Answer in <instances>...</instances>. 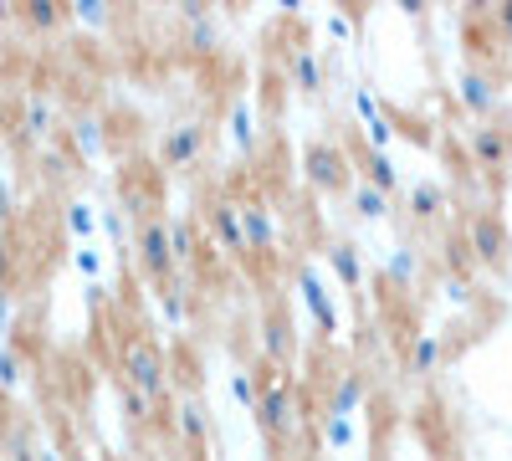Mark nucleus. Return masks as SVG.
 Segmentation results:
<instances>
[{
    "mask_svg": "<svg viewBox=\"0 0 512 461\" xmlns=\"http://www.w3.org/2000/svg\"><path fill=\"white\" fill-rule=\"evenodd\" d=\"M123 385H134L144 400H164L169 395V364H164V354L149 344V339H134L128 344V354H123Z\"/></svg>",
    "mask_w": 512,
    "mask_h": 461,
    "instance_id": "1",
    "label": "nucleus"
},
{
    "mask_svg": "<svg viewBox=\"0 0 512 461\" xmlns=\"http://www.w3.org/2000/svg\"><path fill=\"white\" fill-rule=\"evenodd\" d=\"M303 175L313 190H349L354 185V159L344 154V144L333 139H313L303 149Z\"/></svg>",
    "mask_w": 512,
    "mask_h": 461,
    "instance_id": "2",
    "label": "nucleus"
},
{
    "mask_svg": "<svg viewBox=\"0 0 512 461\" xmlns=\"http://www.w3.org/2000/svg\"><path fill=\"white\" fill-rule=\"evenodd\" d=\"M134 257H139V267H144V277L149 282H159V287H169V277H175V257H169V226L164 221H139V231H134Z\"/></svg>",
    "mask_w": 512,
    "mask_h": 461,
    "instance_id": "3",
    "label": "nucleus"
},
{
    "mask_svg": "<svg viewBox=\"0 0 512 461\" xmlns=\"http://www.w3.org/2000/svg\"><path fill=\"white\" fill-rule=\"evenodd\" d=\"M256 421H262L267 436H292L297 431V390L287 380H272L262 395H256Z\"/></svg>",
    "mask_w": 512,
    "mask_h": 461,
    "instance_id": "4",
    "label": "nucleus"
},
{
    "mask_svg": "<svg viewBox=\"0 0 512 461\" xmlns=\"http://www.w3.org/2000/svg\"><path fill=\"white\" fill-rule=\"evenodd\" d=\"M466 241H472L477 262H487V267H502L507 251H512V231H507V221L497 211H477L472 226H466Z\"/></svg>",
    "mask_w": 512,
    "mask_h": 461,
    "instance_id": "5",
    "label": "nucleus"
},
{
    "mask_svg": "<svg viewBox=\"0 0 512 461\" xmlns=\"http://www.w3.org/2000/svg\"><path fill=\"white\" fill-rule=\"evenodd\" d=\"M292 292H297V298H303V308L313 313V323H318V333H328V339H333V333H338V308H333V298H328V287H323V277L303 262V267H297L292 272Z\"/></svg>",
    "mask_w": 512,
    "mask_h": 461,
    "instance_id": "6",
    "label": "nucleus"
},
{
    "mask_svg": "<svg viewBox=\"0 0 512 461\" xmlns=\"http://www.w3.org/2000/svg\"><path fill=\"white\" fill-rule=\"evenodd\" d=\"M205 139H210L205 123H175V129L159 139V164L164 170H185V164H195L205 154Z\"/></svg>",
    "mask_w": 512,
    "mask_h": 461,
    "instance_id": "7",
    "label": "nucleus"
},
{
    "mask_svg": "<svg viewBox=\"0 0 512 461\" xmlns=\"http://www.w3.org/2000/svg\"><path fill=\"white\" fill-rule=\"evenodd\" d=\"M236 211H241V231H246V251H272L277 246V216H272V205L267 200H236Z\"/></svg>",
    "mask_w": 512,
    "mask_h": 461,
    "instance_id": "8",
    "label": "nucleus"
},
{
    "mask_svg": "<svg viewBox=\"0 0 512 461\" xmlns=\"http://www.w3.org/2000/svg\"><path fill=\"white\" fill-rule=\"evenodd\" d=\"M262 349H267V364H277V369L297 354V333H292V318L282 303H272L262 313Z\"/></svg>",
    "mask_w": 512,
    "mask_h": 461,
    "instance_id": "9",
    "label": "nucleus"
},
{
    "mask_svg": "<svg viewBox=\"0 0 512 461\" xmlns=\"http://www.w3.org/2000/svg\"><path fill=\"white\" fill-rule=\"evenodd\" d=\"M466 154H472L482 170H502V164L512 159V144H507V134L497 129V123H477L472 139H466Z\"/></svg>",
    "mask_w": 512,
    "mask_h": 461,
    "instance_id": "10",
    "label": "nucleus"
},
{
    "mask_svg": "<svg viewBox=\"0 0 512 461\" xmlns=\"http://www.w3.org/2000/svg\"><path fill=\"white\" fill-rule=\"evenodd\" d=\"M456 98H461V108H466V113L487 118V113L497 108V82H492L487 72H477V67H466V72L456 77Z\"/></svg>",
    "mask_w": 512,
    "mask_h": 461,
    "instance_id": "11",
    "label": "nucleus"
},
{
    "mask_svg": "<svg viewBox=\"0 0 512 461\" xmlns=\"http://www.w3.org/2000/svg\"><path fill=\"white\" fill-rule=\"evenodd\" d=\"M369 400V374L364 369H338V380L328 390V415H354Z\"/></svg>",
    "mask_w": 512,
    "mask_h": 461,
    "instance_id": "12",
    "label": "nucleus"
},
{
    "mask_svg": "<svg viewBox=\"0 0 512 461\" xmlns=\"http://www.w3.org/2000/svg\"><path fill=\"white\" fill-rule=\"evenodd\" d=\"M210 231H216V241L231 251V257H251V251H246V231H241L236 200H216V205H210Z\"/></svg>",
    "mask_w": 512,
    "mask_h": 461,
    "instance_id": "13",
    "label": "nucleus"
},
{
    "mask_svg": "<svg viewBox=\"0 0 512 461\" xmlns=\"http://www.w3.org/2000/svg\"><path fill=\"white\" fill-rule=\"evenodd\" d=\"M323 257H328L333 277L344 282V287H364V257H359V246H354V241H333Z\"/></svg>",
    "mask_w": 512,
    "mask_h": 461,
    "instance_id": "14",
    "label": "nucleus"
},
{
    "mask_svg": "<svg viewBox=\"0 0 512 461\" xmlns=\"http://www.w3.org/2000/svg\"><path fill=\"white\" fill-rule=\"evenodd\" d=\"M287 77H292V88L297 93H323V62L313 47H297L292 62H287Z\"/></svg>",
    "mask_w": 512,
    "mask_h": 461,
    "instance_id": "15",
    "label": "nucleus"
},
{
    "mask_svg": "<svg viewBox=\"0 0 512 461\" xmlns=\"http://www.w3.org/2000/svg\"><path fill=\"white\" fill-rule=\"evenodd\" d=\"M175 426H180V436H185L190 446H205V441H210V410H205L195 395H185L180 410H175Z\"/></svg>",
    "mask_w": 512,
    "mask_h": 461,
    "instance_id": "16",
    "label": "nucleus"
},
{
    "mask_svg": "<svg viewBox=\"0 0 512 461\" xmlns=\"http://www.w3.org/2000/svg\"><path fill=\"white\" fill-rule=\"evenodd\" d=\"M359 164H364V185H374L379 195H395V190H400V170L390 164V154L364 149V154H359Z\"/></svg>",
    "mask_w": 512,
    "mask_h": 461,
    "instance_id": "17",
    "label": "nucleus"
},
{
    "mask_svg": "<svg viewBox=\"0 0 512 461\" xmlns=\"http://www.w3.org/2000/svg\"><path fill=\"white\" fill-rule=\"evenodd\" d=\"M349 205H354V216H364V221H384V216H390V195H379L364 180L349 185Z\"/></svg>",
    "mask_w": 512,
    "mask_h": 461,
    "instance_id": "18",
    "label": "nucleus"
},
{
    "mask_svg": "<svg viewBox=\"0 0 512 461\" xmlns=\"http://www.w3.org/2000/svg\"><path fill=\"white\" fill-rule=\"evenodd\" d=\"M446 211V190L436 185V180H420L415 190H410V216L415 221H436Z\"/></svg>",
    "mask_w": 512,
    "mask_h": 461,
    "instance_id": "19",
    "label": "nucleus"
},
{
    "mask_svg": "<svg viewBox=\"0 0 512 461\" xmlns=\"http://www.w3.org/2000/svg\"><path fill=\"white\" fill-rule=\"evenodd\" d=\"M384 277H390L395 287H410V282L420 277V251H415V246H395L390 262H384Z\"/></svg>",
    "mask_w": 512,
    "mask_h": 461,
    "instance_id": "20",
    "label": "nucleus"
},
{
    "mask_svg": "<svg viewBox=\"0 0 512 461\" xmlns=\"http://www.w3.org/2000/svg\"><path fill=\"white\" fill-rule=\"evenodd\" d=\"M441 364V339L436 333H415V344H410V374L420 380V374H431Z\"/></svg>",
    "mask_w": 512,
    "mask_h": 461,
    "instance_id": "21",
    "label": "nucleus"
},
{
    "mask_svg": "<svg viewBox=\"0 0 512 461\" xmlns=\"http://www.w3.org/2000/svg\"><path fill=\"white\" fill-rule=\"evenodd\" d=\"M164 226H169V257H175V267H190V257H195V226L185 216L164 221Z\"/></svg>",
    "mask_w": 512,
    "mask_h": 461,
    "instance_id": "22",
    "label": "nucleus"
},
{
    "mask_svg": "<svg viewBox=\"0 0 512 461\" xmlns=\"http://www.w3.org/2000/svg\"><path fill=\"white\" fill-rule=\"evenodd\" d=\"M231 139L241 144V154H251V149H256V113H251L241 98L231 103Z\"/></svg>",
    "mask_w": 512,
    "mask_h": 461,
    "instance_id": "23",
    "label": "nucleus"
},
{
    "mask_svg": "<svg viewBox=\"0 0 512 461\" xmlns=\"http://www.w3.org/2000/svg\"><path fill=\"white\" fill-rule=\"evenodd\" d=\"M21 123H26V134H52V103L31 98L26 113H21Z\"/></svg>",
    "mask_w": 512,
    "mask_h": 461,
    "instance_id": "24",
    "label": "nucleus"
},
{
    "mask_svg": "<svg viewBox=\"0 0 512 461\" xmlns=\"http://www.w3.org/2000/svg\"><path fill=\"white\" fill-rule=\"evenodd\" d=\"M323 441L328 446H349L354 441V421L349 415H323Z\"/></svg>",
    "mask_w": 512,
    "mask_h": 461,
    "instance_id": "25",
    "label": "nucleus"
},
{
    "mask_svg": "<svg viewBox=\"0 0 512 461\" xmlns=\"http://www.w3.org/2000/svg\"><path fill=\"white\" fill-rule=\"evenodd\" d=\"M67 226H72L77 236H93V226H98L93 205H88V200H72V205H67Z\"/></svg>",
    "mask_w": 512,
    "mask_h": 461,
    "instance_id": "26",
    "label": "nucleus"
},
{
    "mask_svg": "<svg viewBox=\"0 0 512 461\" xmlns=\"http://www.w3.org/2000/svg\"><path fill=\"white\" fill-rule=\"evenodd\" d=\"M72 139L82 144V154H103V129H98V118H82L77 129H72Z\"/></svg>",
    "mask_w": 512,
    "mask_h": 461,
    "instance_id": "27",
    "label": "nucleus"
},
{
    "mask_svg": "<svg viewBox=\"0 0 512 461\" xmlns=\"http://www.w3.org/2000/svg\"><path fill=\"white\" fill-rule=\"evenodd\" d=\"M231 395L246 405V410H256V395H262V390H256V380H251V369H236L231 374Z\"/></svg>",
    "mask_w": 512,
    "mask_h": 461,
    "instance_id": "28",
    "label": "nucleus"
},
{
    "mask_svg": "<svg viewBox=\"0 0 512 461\" xmlns=\"http://www.w3.org/2000/svg\"><path fill=\"white\" fill-rule=\"evenodd\" d=\"M16 380H21V354L0 349V385H16Z\"/></svg>",
    "mask_w": 512,
    "mask_h": 461,
    "instance_id": "29",
    "label": "nucleus"
},
{
    "mask_svg": "<svg viewBox=\"0 0 512 461\" xmlns=\"http://www.w3.org/2000/svg\"><path fill=\"white\" fill-rule=\"evenodd\" d=\"M11 267H16V251H11V231L0 226V287L11 282Z\"/></svg>",
    "mask_w": 512,
    "mask_h": 461,
    "instance_id": "30",
    "label": "nucleus"
},
{
    "mask_svg": "<svg viewBox=\"0 0 512 461\" xmlns=\"http://www.w3.org/2000/svg\"><path fill=\"white\" fill-rule=\"evenodd\" d=\"M62 16H67L62 6H26V21H31V26H57Z\"/></svg>",
    "mask_w": 512,
    "mask_h": 461,
    "instance_id": "31",
    "label": "nucleus"
},
{
    "mask_svg": "<svg viewBox=\"0 0 512 461\" xmlns=\"http://www.w3.org/2000/svg\"><path fill=\"white\" fill-rule=\"evenodd\" d=\"M149 405H154V400H144L134 385H123V410L134 415V421H144V415H149Z\"/></svg>",
    "mask_w": 512,
    "mask_h": 461,
    "instance_id": "32",
    "label": "nucleus"
},
{
    "mask_svg": "<svg viewBox=\"0 0 512 461\" xmlns=\"http://www.w3.org/2000/svg\"><path fill=\"white\" fill-rule=\"evenodd\" d=\"M354 113L364 118V129L379 118V103H374V93H364V88H354Z\"/></svg>",
    "mask_w": 512,
    "mask_h": 461,
    "instance_id": "33",
    "label": "nucleus"
},
{
    "mask_svg": "<svg viewBox=\"0 0 512 461\" xmlns=\"http://www.w3.org/2000/svg\"><path fill=\"white\" fill-rule=\"evenodd\" d=\"M11 211H16V200H11V185H6V175H0V226L11 221Z\"/></svg>",
    "mask_w": 512,
    "mask_h": 461,
    "instance_id": "34",
    "label": "nucleus"
},
{
    "mask_svg": "<svg viewBox=\"0 0 512 461\" xmlns=\"http://www.w3.org/2000/svg\"><path fill=\"white\" fill-rule=\"evenodd\" d=\"M492 26H497L502 36H512V0H507V6H497V11H492Z\"/></svg>",
    "mask_w": 512,
    "mask_h": 461,
    "instance_id": "35",
    "label": "nucleus"
},
{
    "mask_svg": "<svg viewBox=\"0 0 512 461\" xmlns=\"http://www.w3.org/2000/svg\"><path fill=\"white\" fill-rule=\"evenodd\" d=\"M77 267H82V272H88V277H93V272L103 267V257H98V251H88V246H82V251H77Z\"/></svg>",
    "mask_w": 512,
    "mask_h": 461,
    "instance_id": "36",
    "label": "nucleus"
},
{
    "mask_svg": "<svg viewBox=\"0 0 512 461\" xmlns=\"http://www.w3.org/2000/svg\"><path fill=\"white\" fill-rule=\"evenodd\" d=\"M103 226H108V236H118V241L128 236V226H123V216H118V211H108V216H103Z\"/></svg>",
    "mask_w": 512,
    "mask_h": 461,
    "instance_id": "37",
    "label": "nucleus"
},
{
    "mask_svg": "<svg viewBox=\"0 0 512 461\" xmlns=\"http://www.w3.org/2000/svg\"><path fill=\"white\" fill-rule=\"evenodd\" d=\"M77 16H82V21H103V6H93V0H82Z\"/></svg>",
    "mask_w": 512,
    "mask_h": 461,
    "instance_id": "38",
    "label": "nucleus"
},
{
    "mask_svg": "<svg viewBox=\"0 0 512 461\" xmlns=\"http://www.w3.org/2000/svg\"><path fill=\"white\" fill-rule=\"evenodd\" d=\"M6 323H11V292L0 287V328H6Z\"/></svg>",
    "mask_w": 512,
    "mask_h": 461,
    "instance_id": "39",
    "label": "nucleus"
},
{
    "mask_svg": "<svg viewBox=\"0 0 512 461\" xmlns=\"http://www.w3.org/2000/svg\"><path fill=\"white\" fill-rule=\"evenodd\" d=\"M36 461H57V451H36Z\"/></svg>",
    "mask_w": 512,
    "mask_h": 461,
    "instance_id": "40",
    "label": "nucleus"
},
{
    "mask_svg": "<svg viewBox=\"0 0 512 461\" xmlns=\"http://www.w3.org/2000/svg\"><path fill=\"white\" fill-rule=\"evenodd\" d=\"M0 21H11V6H6V0H0Z\"/></svg>",
    "mask_w": 512,
    "mask_h": 461,
    "instance_id": "41",
    "label": "nucleus"
},
{
    "mask_svg": "<svg viewBox=\"0 0 512 461\" xmlns=\"http://www.w3.org/2000/svg\"><path fill=\"white\" fill-rule=\"evenodd\" d=\"M0 62H6V41H0Z\"/></svg>",
    "mask_w": 512,
    "mask_h": 461,
    "instance_id": "42",
    "label": "nucleus"
},
{
    "mask_svg": "<svg viewBox=\"0 0 512 461\" xmlns=\"http://www.w3.org/2000/svg\"><path fill=\"white\" fill-rule=\"evenodd\" d=\"M436 461H456V456H436Z\"/></svg>",
    "mask_w": 512,
    "mask_h": 461,
    "instance_id": "43",
    "label": "nucleus"
},
{
    "mask_svg": "<svg viewBox=\"0 0 512 461\" xmlns=\"http://www.w3.org/2000/svg\"><path fill=\"white\" fill-rule=\"evenodd\" d=\"M0 461H6V456H0Z\"/></svg>",
    "mask_w": 512,
    "mask_h": 461,
    "instance_id": "44",
    "label": "nucleus"
}]
</instances>
